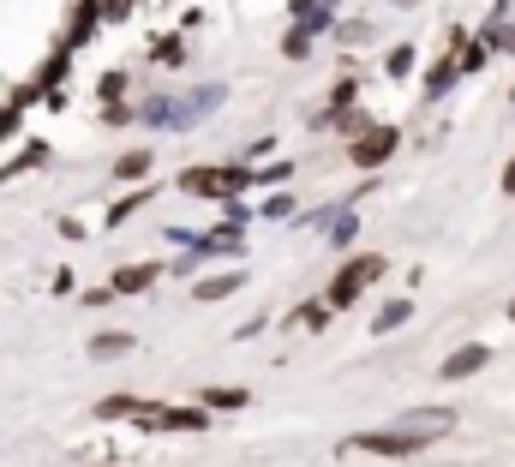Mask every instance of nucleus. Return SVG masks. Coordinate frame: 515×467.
<instances>
[{
    "instance_id": "f257e3e1",
    "label": "nucleus",
    "mask_w": 515,
    "mask_h": 467,
    "mask_svg": "<svg viewBox=\"0 0 515 467\" xmlns=\"http://www.w3.org/2000/svg\"><path fill=\"white\" fill-rule=\"evenodd\" d=\"M180 186L192 192V198H216V204H234L246 186H252V174L246 168H186L180 174Z\"/></svg>"
},
{
    "instance_id": "f03ea898",
    "label": "nucleus",
    "mask_w": 515,
    "mask_h": 467,
    "mask_svg": "<svg viewBox=\"0 0 515 467\" xmlns=\"http://www.w3.org/2000/svg\"><path fill=\"white\" fill-rule=\"evenodd\" d=\"M384 270H390V264H384L378 252H360V258H348V264L336 270V282H330V306H342V312H348V306H354V300H360V294H366L378 276H384Z\"/></svg>"
},
{
    "instance_id": "7ed1b4c3",
    "label": "nucleus",
    "mask_w": 515,
    "mask_h": 467,
    "mask_svg": "<svg viewBox=\"0 0 515 467\" xmlns=\"http://www.w3.org/2000/svg\"><path fill=\"white\" fill-rule=\"evenodd\" d=\"M342 450H372V456H414V450H426V438H420V432H408V426L396 420V426H384V432H360V438H348Z\"/></svg>"
},
{
    "instance_id": "20e7f679",
    "label": "nucleus",
    "mask_w": 515,
    "mask_h": 467,
    "mask_svg": "<svg viewBox=\"0 0 515 467\" xmlns=\"http://www.w3.org/2000/svg\"><path fill=\"white\" fill-rule=\"evenodd\" d=\"M396 144H402L396 126H372V120H366V126L354 132V168H378V162H390Z\"/></svg>"
},
{
    "instance_id": "39448f33",
    "label": "nucleus",
    "mask_w": 515,
    "mask_h": 467,
    "mask_svg": "<svg viewBox=\"0 0 515 467\" xmlns=\"http://www.w3.org/2000/svg\"><path fill=\"white\" fill-rule=\"evenodd\" d=\"M138 426H150V432H204L210 414H198V408H150V402H138Z\"/></svg>"
},
{
    "instance_id": "423d86ee",
    "label": "nucleus",
    "mask_w": 515,
    "mask_h": 467,
    "mask_svg": "<svg viewBox=\"0 0 515 467\" xmlns=\"http://www.w3.org/2000/svg\"><path fill=\"white\" fill-rule=\"evenodd\" d=\"M480 366H492V348H480V342H468V348H456V354L444 360V378H474Z\"/></svg>"
},
{
    "instance_id": "0eeeda50",
    "label": "nucleus",
    "mask_w": 515,
    "mask_h": 467,
    "mask_svg": "<svg viewBox=\"0 0 515 467\" xmlns=\"http://www.w3.org/2000/svg\"><path fill=\"white\" fill-rule=\"evenodd\" d=\"M96 24H102V6H96V0H84V6L72 12V30H66V54H72V48H84V42L96 36Z\"/></svg>"
},
{
    "instance_id": "6e6552de",
    "label": "nucleus",
    "mask_w": 515,
    "mask_h": 467,
    "mask_svg": "<svg viewBox=\"0 0 515 467\" xmlns=\"http://www.w3.org/2000/svg\"><path fill=\"white\" fill-rule=\"evenodd\" d=\"M150 282H156V264H126V270H114L108 294H144Z\"/></svg>"
},
{
    "instance_id": "1a4fd4ad",
    "label": "nucleus",
    "mask_w": 515,
    "mask_h": 467,
    "mask_svg": "<svg viewBox=\"0 0 515 467\" xmlns=\"http://www.w3.org/2000/svg\"><path fill=\"white\" fill-rule=\"evenodd\" d=\"M240 282H246V276H240V270H228V276H210V282H198L192 294H198V300H228Z\"/></svg>"
},
{
    "instance_id": "9d476101",
    "label": "nucleus",
    "mask_w": 515,
    "mask_h": 467,
    "mask_svg": "<svg viewBox=\"0 0 515 467\" xmlns=\"http://www.w3.org/2000/svg\"><path fill=\"white\" fill-rule=\"evenodd\" d=\"M408 318H414V306H408V300H390V306L372 318V330H378V336H390V330H402Z\"/></svg>"
},
{
    "instance_id": "9b49d317",
    "label": "nucleus",
    "mask_w": 515,
    "mask_h": 467,
    "mask_svg": "<svg viewBox=\"0 0 515 467\" xmlns=\"http://www.w3.org/2000/svg\"><path fill=\"white\" fill-rule=\"evenodd\" d=\"M144 174H150V150H126L114 162V180H144Z\"/></svg>"
},
{
    "instance_id": "f8f14e48",
    "label": "nucleus",
    "mask_w": 515,
    "mask_h": 467,
    "mask_svg": "<svg viewBox=\"0 0 515 467\" xmlns=\"http://www.w3.org/2000/svg\"><path fill=\"white\" fill-rule=\"evenodd\" d=\"M450 84H456V60H450V54H444V60H438V66H432V72H426V96H444V90H450Z\"/></svg>"
},
{
    "instance_id": "ddd939ff",
    "label": "nucleus",
    "mask_w": 515,
    "mask_h": 467,
    "mask_svg": "<svg viewBox=\"0 0 515 467\" xmlns=\"http://www.w3.org/2000/svg\"><path fill=\"white\" fill-rule=\"evenodd\" d=\"M294 18H300V30H318V24H330L324 0H294Z\"/></svg>"
},
{
    "instance_id": "4468645a",
    "label": "nucleus",
    "mask_w": 515,
    "mask_h": 467,
    "mask_svg": "<svg viewBox=\"0 0 515 467\" xmlns=\"http://www.w3.org/2000/svg\"><path fill=\"white\" fill-rule=\"evenodd\" d=\"M126 348H132V336H120V330H114V336H96V342H90V354H96V360H114V354H126Z\"/></svg>"
},
{
    "instance_id": "2eb2a0df",
    "label": "nucleus",
    "mask_w": 515,
    "mask_h": 467,
    "mask_svg": "<svg viewBox=\"0 0 515 467\" xmlns=\"http://www.w3.org/2000/svg\"><path fill=\"white\" fill-rule=\"evenodd\" d=\"M96 414L102 420H126V414H138V396H108V402H96Z\"/></svg>"
},
{
    "instance_id": "dca6fc26",
    "label": "nucleus",
    "mask_w": 515,
    "mask_h": 467,
    "mask_svg": "<svg viewBox=\"0 0 515 467\" xmlns=\"http://www.w3.org/2000/svg\"><path fill=\"white\" fill-rule=\"evenodd\" d=\"M246 390H204V408H246Z\"/></svg>"
},
{
    "instance_id": "f3484780",
    "label": "nucleus",
    "mask_w": 515,
    "mask_h": 467,
    "mask_svg": "<svg viewBox=\"0 0 515 467\" xmlns=\"http://www.w3.org/2000/svg\"><path fill=\"white\" fill-rule=\"evenodd\" d=\"M144 204H150V192H132V198H120V204L108 210V222H126V216H132V210H144Z\"/></svg>"
},
{
    "instance_id": "a211bd4d",
    "label": "nucleus",
    "mask_w": 515,
    "mask_h": 467,
    "mask_svg": "<svg viewBox=\"0 0 515 467\" xmlns=\"http://www.w3.org/2000/svg\"><path fill=\"white\" fill-rule=\"evenodd\" d=\"M306 48H312V30H294V36H288V42H282V54H288V60H300V54H306Z\"/></svg>"
},
{
    "instance_id": "6ab92c4d",
    "label": "nucleus",
    "mask_w": 515,
    "mask_h": 467,
    "mask_svg": "<svg viewBox=\"0 0 515 467\" xmlns=\"http://www.w3.org/2000/svg\"><path fill=\"white\" fill-rule=\"evenodd\" d=\"M288 174H294V168H288V162H276V168H264V174H252V186H282Z\"/></svg>"
},
{
    "instance_id": "aec40b11",
    "label": "nucleus",
    "mask_w": 515,
    "mask_h": 467,
    "mask_svg": "<svg viewBox=\"0 0 515 467\" xmlns=\"http://www.w3.org/2000/svg\"><path fill=\"white\" fill-rule=\"evenodd\" d=\"M486 42H492V48H510V54H515V24H504V30L492 24V30H486Z\"/></svg>"
},
{
    "instance_id": "412c9836",
    "label": "nucleus",
    "mask_w": 515,
    "mask_h": 467,
    "mask_svg": "<svg viewBox=\"0 0 515 467\" xmlns=\"http://www.w3.org/2000/svg\"><path fill=\"white\" fill-rule=\"evenodd\" d=\"M408 66H414V48H408V42H402V48H390V72H396V78H402V72H408Z\"/></svg>"
},
{
    "instance_id": "4be33fe9",
    "label": "nucleus",
    "mask_w": 515,
    "mask_h": 467,
    "mask_svg": "<svg viewBox=\"0 0 515 467\" xmlns=\"http://www.w3.org/2000/svg\"><path fill=\"white\" fill-rule=\"evenodd\" d=\"M294 318H300V324H306V330H324V324H330V318H324V306H300V312H294Z\"/></svg>"
},
{
    "instance_id": "5701e85b",
    "label": "nucleus",
    "mask_w": 515,
    "mask_h": 467,
    "mask_svg": "<svg viewBox=\"0 0 515 467\" xmlns=\"http://www.w3.org/2000/svg\"><path fill=\"white\" fill-rule=\"evenodd\" d=\"M504 192L515 198V156H510V174H504Z\"/></svg>"
},
{
    "instance_id": "b1692460",
    "label": "nucleus",
    "mask_w": 515,
    "mask_h": 467,
    "mask_svg": "<svg viewBox=\"0 0 515 467\" xmlns=\"http://www.w3.org/2000/svg\"><path fill=\"white\" fill-rule=\"evenodd\" d=\"M510 324H515V300H510Z\"/></svg>"
}]
</instances>
